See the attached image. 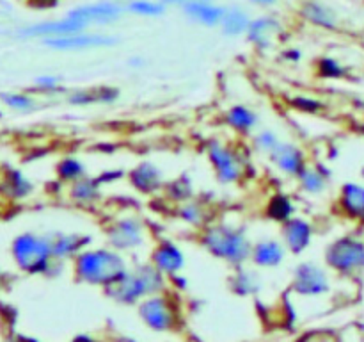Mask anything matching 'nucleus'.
<instances>
[{"label":"nucleus","instance_id":"nucleus-32","mask_svg":"<svg viewBox=\"0 0 364 342\" xmlns=\"http://www.w3.org/2000/svg\"><path fill=\"white\" fill-rule=\"evenodd\" d=\"M53 175H55L57 182L63 185H70L73 182L80 180V178L87 177L89 167L85 160L78 155H63L53 166Z\"/></svg>","mask_w":364,"mask_h":342},{"label":"nucleus","instance_id":"nucleus-3","mask_svg":"<svg viewBox=\"0 0 364 342\" xmlns=\"http://www.w3.org/2000/svg\"><path fill=\"white\" fill-rule=\"evenodd\" d=\"M240 142L212 138L205 145V157L213 178L223 187H235L244 184L252 166V148H242Z\"/></svg>","mask_w":364,"mask_h":342},{"label":"nucleus","instance_id":"nucleus-35","mask_svg":"<svg viewBox=\"0 0 364 342\" xmlns=\"http://www.w3.org/2000/svg\"><path fill=\"white\" fill-rule=\"evenodd\" d=\"M283 139V135L279 134V130H276L274 127H259L255 134L249 138V145H251L252 152L258 153V155L267 157Z\"/></svg>","mask_w":364,"mask_h":342},{"label":"nucleus","instance_id":"nucleus-36","mask_svg":"<svg viewBox=\"0 0 364 342\" xmlns=\"http://www.w3.org/2000/svg\"><path fill=\"white\" fill-rule=\"evenodd\" d=\"M0 102L7 107V109L14 110L18 114H31L38 110L39 102L32 93L27 91H7L0 95Z\"/></svg>","mask_w":364,"mask_h":342},{"label":"nucleus","instance_id":"nucleus-46","mask_svg":"<svg viewBox=\"0 0 364 342\" xmlns=\"http://www.w3.org/2000/svg\"><path fill=\"white\" fill-rule=\"evenodd\" d=\"M361 38H363V41H364V24H363V27H361Z\"/></svg>","mask_w":364,"mask_h":342},{"label":"nucleus","instance_id":"nucleus-19","mask_svg":"<svg viewBox=\"0 0 364 342\" xmlns=\"http://www.w3.org/2000/svg\"><path fill=\"white\" fill-rule=\"evenodd\" d=\"M288 256H290V252L281 241L279 235H263V237L252 241L249 264L255 266L256 269L270 271L284 266Z\"/></svg>","mask_w":364,"mask_h":342},{"label":"nucleus","instance_id":"nucleus-8","mask_svg":"<svg viewBox=\"0 0 364 342\" xmlns=\"http://www.w3.org/2000/svg\"><path fill=\"white\" fill-rule=\"evenodd\" d=\"M66 14L85 28L95 31H105L114 27L127 16L124 0H91L82 2L66 11Z\"/></svg>","mask_w":364,"mask_h":342},{"label":"nucleus","instance_id":"nucleus-29","mask_svg":"<svg viewBox=\"0 0 364 342\" xmlns=\"http://www.w3.org/2000/svg\"><path fill=\"white\" fill-rule=\"evenodd\" d=\"M251 20L252 14L244 6H240V4H230V6H226V13H224L223 21H220L219 31L224 38H245V32H247Z\"/></svg>","mask_w":364,"mask_h":342},{"label":"nucleus","instance_id":"nucleus-18","mask_svg":"<svg viewBox=\"0 0 364 342\" xmlns=\"http://www.w3.org/2000/svg\"><path fill=\"white\" fill-rule=\"evenodd\" d=\"M80 31H89V28H85L77 20L64 14V16L59 18H48V20H39L34 21V24L23 25L21 28H18L16 36L21 39H38V41L43 43L46 39L63 38V36H70Z\"/></svg>","mask_w":364,"mask_h":342},{"label":"nucleus","instance_id":"nucleus-26","mask_svg":"<svg viewBox=\"0 0 364 342\" xmlns=\"http://www.w3.org/2000/svg\"><path fill=\"white\" fill-rule=\"evenodd\" d=\"M105 185L98 178V175H91L80 178V180L73 182L66 187L68 200L71 205L80 207V209H92L98 203H102L103 196H105Z\"/></svg>","mask_w":364,"mask_h":342},{"label":"nucleus","instance_id":"nucleus-45","mask_svg":"<svg viewBox=\"0 0 364 342\" xmlns=\"http://www.w3.org/2000/svg\"><path fill=\"white\" fill-rule=\"evenodd\" d=\"M4 285V273H2V269H0V287H2Z\"/></svg>","mask_w":364,"mask_h":342},{"label":"nucleus","instance_id":"nucleus-1","mask_svg":"<svg viewBox=\"0 0 364 342\" xmlns=\"http://www.w3.org/2000/svg\"><path fill=\"white\" fill-rule=\"evenodd\" d=\"M198 244L212 259L230 267H238L249 264L252 239L242 223L215 217L212 223L198 232Z\"/></svg>","mask_w":364,"mask_h":342},{"label":"nucleus","instance_id":"nucleus-40","mask_svg":"<svg viewBox=\"0 0 364 342\" xmlns=\"http://www.w3.org/2000/svg\"><path fill=\"white\" fill-rule=\"evenodd\" d=\"M281 59L287 64H299L304 59V52L299 46H284L281 50Z\"/></svg>","mask_w":364,"mask_h":342},{"label":"nucleus","instance_id":"nucleus-38","mask_svg":"<svg viewBox=\"0 0 364 342\" xmlns=\"http://www.w3.org/2000/svg\"><path fill=\"white\" fill-rule=\"evenodd\" d=\"M290 107L301 114H308V116H316V114L323 113L327 107L326 100L318 98L313 95H295L290 98Z\"/></svg>","mask_w":364,"mask_h":342},{"label":"nucleus","instance_id":"nucleus-39","mask_svg":"<svg viewBox=\"0 0 364 342\" xmlns=\"http://www.w3.org/2000/svg\"><path fill=\"white\" fill-rule=\"evenodd\" d=\"M32 84L36 91L43 95H64L68 91L64 88V77L59 73H39Z\"/></svg>","mask_w":364,"mask_h":342},{"label":"nucleus","instance_id":"nucleus-17","mask_svg":"<svg viewBox=\"0 0 364 342\" xmlns=\"http://www.w3.org/2000/svg\"><path fill=\"white\" fill-rule=\"evenodd\" d=\"M127 184L137 195L151 198V196L164 192L167 178L164 175L162 167L155 160L142 159L127 171Z\"/></svg>","mask_w":364,"mask_h":342},{"label":"nucleus","instance_id":"nucleus-20","mask_svg":"<svg viewBox=\"0 0 364 342\" xmlns=\"http://www.w3.org/2000/svg\"><path fill=\"white\" fill-rule=\"evenodd\" d=\"M334 207L338 214L345 219L364 227V182L363 180H345L338 187Z\"/></svg>","mask_w":364,"mask_h":342},{"label":"nucleus","instance_id":"nucleus-42","mask_svg":"<svg viewBox=\"0 0 364 342\" xmlns=\"http://www.w3.org/2000/svg\"><path fill=\"white\" fill-rule=\"evenodd\" d=\"M167 7H174V9H181V7L188 6V4L201 2V0H162Z\"/></svg>","mask_w":364,"mask_h":342},{"label":"nucleus","instance_id":"nucleus-10","mask_svg":"<svg viewBox=\"0 0 364 342\" xmlns=\"http://www.w3.org/2000/svg\"><path fill=\"white\" fill-rule=\"evenodd\" d=\"M121 38L117 34L107 31H80L75 34L63 36V38L46 39L41 45L45 48L60 53H80L95 52V50H109L119 45Z\"/></svg>","mask_w":364,"mask_h":342},{"label":"nucleus","instance_id":"nucleus-11","mask_svg":"<svg viewBox=\"0 0 364 342\" xmlns=\"http://www.w3.org/2000/svg\"><path fill=\"white\" fill-rule=\"evenodd\" d=\"M137 314L142 323L153 331H173L180 323V312L173 296L167 291L151 294L137 305Z\"/></svg>","mask_w":364,"mask_h":342},{"label":"nucleus","instance_id":"nucleus-2","mask_svg":"<svg viewBox=\"0 0 364 342\" xmlns=\"http://www.w3.org/2000/svg\"><path fill=\"white\" fill-rule=\"evenodd\" d=\"M130 266V260L109 244L87 246L71 262V271L78 284L107 289Z\"/></svg>","mask_w":364,"mask_h":342},{"label":"nucleus","instance_id":"nucleus-16","mask_svg":"<svg viewBox=\"0 0 364 342\" xmlns=\"http://www.w3.org/2000/svg\"><path fill=\"white\" fill-rule=\"evenodd\" d=\"M277 228H279L277 235L284 242L291 256H302L315 244L316 227L309 217L297 214Z\"/></svg>","mask_w":364,"mask_h":342},{"label":"nucleus","instance_id":"nucleus-21","mask_svg":"<svg viewBox=\"0 0 364 342\" xmlns=\"http://www.w3.org/2000/svg\"><path fill=\"white\" fill-rule=\"evenodd\" d=\"M295 184L301 195L308 198H320L329 192L333 184V170L322 160H309L308 166L295 178Z\"/></svg>","mask_w":364,"mask_h":342},{"label":"nucleus","instance_id":"nucleus-15","mask_svg":"<svg viewBox=\"0 0 364 342\" xmlns=\"http://www.w3.org/2000/svg\"><path fill=\"white\" fill-rule=\"evenodd\" d=\"M297 14L308 27L322 32H338L343 25L340 9L329 0H302Z\"/></svg>","mask_w":364,"mask_h":342},{"label":"nucleus","instance_id":"nucleus-5","mask_svg":"<svg viewBox=\"0 0 364 342\" xmlns=\"http://www.w3.org/2000/svg\"><path fill=\"white\" fill-rule=\"evenodd\" d=\"M11 256H13L14 266L21 273L32 274V276L55 274L66 266L63 262H57L53 256L48 232L27 230L18 234L11 241Z\"/></svg>","mask_w":364,"mask_h":342},{"label":"nucleus","instance_id":"nucleus-4","mask_svg":"<svg viewBox=\"0 0 364 342\" xmlns=\"http://www.w3.org/2000/svg\"><path fill=\"white\" fill-rule=\"evenodd\" d=\"M167 287L169 280L149 260H139L130 264L114 284L103 289V292L119 305H139L144 298L167 291Z\"/></svg>","mask_w":364,"mask_h":342},{"label":"nucleus","instance_id":"nucleus-9","mask_svg":"<svg viewBox=\"0 0 364 342\" xmlns=\"http://www.w3.org/2000/svg\"><path fill=\"white\" fill-rule=\"evenodd\" d=\"M329 267L318 260H301L291 269L290 287L302 298H320L333 289V276Z\"/></svg>","mask_w":364,"mask_h":342},{"label":"nucleus","instance_id":"nucleus-22","mask_svg":"<svg viewBox=\"0 0 364 342\" xmlns=\"http://www.w3.org/2000/svg\"><path fill=\"white\" fill-rule=\"evenodd\" d=\"M223 123L237 138L249 139L262 127V114L247 103H231L224 109Z\"/></svg>","mask_w":364,"mask_h":342},{"label":"nucleus","instance_id":"nucleus-12","mask_svg":"<svg viewBox=\"0 0 364 342\" xmlns=\"http://www.w3.org/2000/svg\"><path fill=\"white\" fill-rule=\"evenodd\" d=\"M284 34V21L272 11H263V13L252 16L245 32V41L259 53L272 52L279 46Z\"/></svg>","mask_w":364,"mask_h":342},{"label":"nucleus","instance_id":"nucleus-33","mask_svg":"<svg viewBox=\"0 0 364 342\" xmlns=\"http://www.w3.org/2000/svg\"><path fill=\"white\" fill-rule=\"evenodd\" d=\"M124 9L128 16L156 20V18H162L169 7L162 0H124Z\"/></svg>","mask_w":364,"mask_h":342},{"label":"nucleus","instance_id":"nucleus-7","mask_svg":"<svg viewBox=\"0 0 364 342\" xmlns=\"http://www.w3.org/2000/svg\"><path fill=\"white\" fill-rule=\"evenodd\" d=\"M322 262L331 273L343 278H358L364 274V237L361 234L347 232L336 235L326 244Z\"/></svg>","mask_w":364,"mask_h":342},{"label":"nucleus","instance_id":"nucleus-6","mask_svg":"<svg viewBox=\"0 0 364 342\" xmlns=\"http://www.w3.org/2000/svg\"><path fill=\"white\" fill-rule=\"evenodd\" d=\"M105 244L117 249L123 255L132 256L151 246V228L144 216L132 210L109 217L103 224Z\"/></svg>","mask_w":364,"mask_h":342},{"label":"nucleus","instance_id":"nucleus-31","mask_svg":"<svg viewBox=\"0 0 364 342\" xmlns=\"http://www.w3.org/2000/svg\"><path fill=\"white\" fill-rule=\"evenodd\" d=\"M230 289L238 296H255L262 291V276L255 266L249 264L233 267L230 276Z\"/></svg>","mask_w":364,"mask_h":342},{"label":"nucleus","instance_id":"nucleus-24","mask_svg":"<svg viewBox=\"0 0 364 342\" xmlns=\"http://www.w3.org/2000/svg\"><path fill=\"white\" fill-rule=\"evenodd\" d=\"M174 217L188 230H194L198 234L199 230H203L206 224L215 219V212L208 202L194 196L187 202L174 205Z\"/></svg>","mask_w":364,"mask_h":342},{"label":"nucleus","instance_id":"nucleus-28","mask_svg":"<svg viewBox=\"0 0 364 342\" xmlns=\"http://www.w3.org/2000/svg\"><path fill=\"white\" fill-rule=\"evenodd\" d=\"M299 214V205L294 196L287 191H274L270 192L269 198L265 200L263 205V216L270 223H276L277 227L287 223L294 216Z\"/></svg>","mask_w":364,"mask_h":342},{"label":"nucleus","instance_id":"nucleus-25","mask_svg":"<svg viewBox=\"0 0 364 342\" xmlns=\"http://www.w3.org/2000/svg\"><path fill=\"white\" fill-rule=\"evenodd\" d=\"M66 103L71 107L112 105L121 98V91L116 86H95V88L68 89L64 93Z\"/></svg>","mask_w":364,"mask_h":342},{"label":"nucleus","instance_id":"nucleus-41","mask_svg":"<svg viewBox=\"0 0 364 342\" xmlns=\"http://www.w3.org/2000/svg\"><path fill=\"white\" fill-rule=\"evenodd\" d=\"M279 2L281 0H247L249 6L258 7V9H263V11L276 9V7L279 6Z\"/></svg>","mask_w":364,"mask_h":342},{"label":"nucleus","instance_id":"nucleus-34","mask_svg":"<svg viewBox=\"0 0 364 342\" xmlns=\"http://www.w3.org/2000/svg\"><path fill=\"white\" fill-rule=\"evenodd\" d=\"M315 75L322 81H343L348 75L347 64L334 56H320L315 61Z\"/></svg>","mask_w":364,"mask_h":342},{"label":"nucleus","instance_id":"nucleus-23","mask_svg":"<svg viewBox=\"0 0 364 342\" xmlns=\"http://www.w3.org/2000/svg\"><path fill=\"white\" fill-rule=\"evenodd\" d=\"M50 244L57 262H73L75 256L92 244V235L80 230H52L48 232Z\"/></svg>","mask_w":364,"mask_h":342},{"label":"nucleus","instance_id":"nucleus-13","mask_svg":"<svg viewBox=\"0 0 364 342\" xmlns=\"http://www.w3.org/2000/svg\"><path fill=\"white\" fill-rule=\"evenodd\" d=\"M270 166L284 178H297L309 164V153L301 142L294 139H281L279 145L265 157Z\"/></svg>","mask_w":364,"mask_h":342},{"label":"nucleus","instance_id":"nucleus-37","mask_svg":"<svg viewBox=\"0 0 364 342\" xmlns=\"http://www.w3.org/2000/svg\"><path fill=\"white\" fill-rule=\"evenodd\" d=\"M164 195H166L167 200L173 202V205H178V203H183L187 200L194 198V184L188 177H178L174 180H167L166 189H164Z\"/></svg>","mask_w":364,"mask_h":342},{"label":"nucleus","instance_id":"nucleus-27","mask_svg":"<svg viewBox=\"0 0 364 342\" xmlns=\"http://www.w3.org/2000/svg\"><path fill=\"white\" fill-rule=\"evenodd\" d=\"M180 11L191 24L198 25V27L219 28L224 13H226V6L217 0H201V2L188 4Z\"/></svg>","mask_w":364,"mask_h":342},{"label":"nucleus","instance_id":"nucleus-44","mask_svg":"<svg viewBox=\"0 0 364 342\" xmlns=\"http://www.w3.org/2000/svg\"><path fill=\"white\" fill-rule=\"evenodd\" d=\"M359 178L364 182V164L361 166V170H359Z\"/></svg>","mask_w":364,"mask_h":342},{"label":"nucleus","instance_id":"nucleus-30","mask_svg":"<svg viewBox=\"0 0 364 342\" xmlns=\"http://www.w3.org/2000/svg\"><path fill=\"white\" fill-rule=\"evenodd\" d=\"M0 189H2L4 196H7L9 200L21 202L34 192V182L18 167H9L4 171L2 178H0Z\"/></svg>","mask_w":364,"mask_h":342},{"label":"nucleus","instance_id":"nucleus-14","mask_svg":"<svg viewBox=\"0 0 364 342\" xmlns=\"http://www.w3.org/2000/svg\"><path fill=\"white\" fill-rule=\"evenodd\" d=\"M148 260L169 280L181 274L187 267V253L180 242L171 237H160L151 242L148 252Z\"/></svg>","mask_w":364,"mask_h":342},{"label":"nucleus","instance_id":"nucleus-43","mask_svg":"<svg viewBox=\"0 0 364 342\" xmlns=\"http://www.w3.org/2000/svg\"><path fill=\"white\" fill-rule=\"evenodd\" d=\"M144 64H146L144 57H141V56H134V57H130V59H128V66L134 68V70L144 68Z\"/></svg>","mask_w":364,"mask_h":342}]
</instances>
